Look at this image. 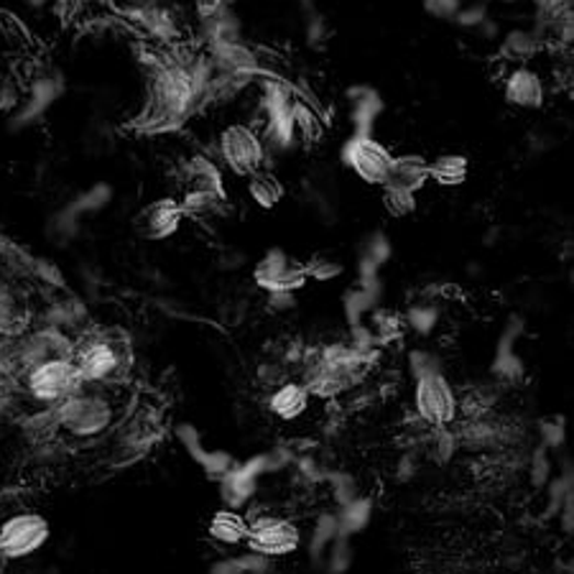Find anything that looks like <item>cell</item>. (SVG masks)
<instances>
[{
	"label": "cell",
	"mask_w": 574,
	"mask_h": 574,
	"mask_svg": "<svg viewBox=\"0 0 574 574\" xmlns=\"http://www.w3.org/2000/svg\"><path fill=\"white\" fill-rule=\"evenodd\" d=\"M34 325H46L77 337L85 327L92 325V319H90L88 304H85L82 299H77L72 294H65V296L57 294L49 304L42 306V309H36Z\"/></svg>",
	"instance_id": "16"
},
{
	"label": "cell",
	"mask_w": 574,
	"mask_h": 574,
	"mask_svg": "<svg viewBox=\"0 0 574 574\" xmlns=\"http://www.w3.org/2000/svg\"><path fill=\"white\" fill-rule=\"evenodd\" d=\"M340 537V524H337V514H322L314 524V529L309 533V556L314 564H319L325 560L327 549L333 547V541Z\"/></svg>",
	"instance_id": "29"
},
{
	"label": "cell",
	"mask_w": 574,
	"mask_h": 574,
	"mask_svg": "<svg viewBox=\"0 0 574 574\" xmlns=\"http://www.w3.org/2000/svg\"><path fill=\"white\" fill-rule=\"evenodd\" d=\"M352 100V125L356 133L352 136H373V123L379 121L383 113V100L375 90L371 88H356L350 90Z\"/></svg>",
	"instance_id": "22"
},
{
	"label": "cell",
	"mask_w": 574,
	"mask_h": 574,
	"mask_svg": "<svg viewBox=\"0 0 574 574\" xmlns=\"http://www.w3.org/2000/svg\"><path fill=\"white\" fill-rule=\"evenodd\" d=\"M296 304V294H271L269 306L273 312H289Z\"/></svg>",
	"instance_id": "46"
},
{
	"label": "cell",
	"mask_w": 574,
	"mask_h": 574,
	"mask_svg": "<svg viewBox=\"0 0 574 574\" xmlns=\"http://www.w3.org/2000/svg\"><path fill=\"white\" fill-rule=\"evenodd\" d=\"M177 437H179V442H182L184 450L190 452V458L196 462V465H202V460H204V454H207V450H204L200 431H196L192 424H179Z\"/></svg>",
	"instance_id": "38"
},
{
	"label": "cell",
	"mask_w": 574,
	"mask_h": 574,
	"mask_svg": "<svg viewBox=\"0 0 574 574\" xmlns=\"http://www.w3.org/2000/svg\"><path fill=\"white\" fill-rule=\"evenodd\" d=\"M487 21V5L485 3H473V5H462L460 13L454 15V23H460L462 29H477L480 23Z\"/></svg>",
	"instance_id": "41"
},
{
	"label": "cell",
	"mask_w": 574,
	"mask_h": 574,
	"mask_svg": "<svg viewBox=\"0 0 574 574\" xmlns=\"http://www.w3.org/2000/svg\"><path fill=\"white\" fill-rule=\"evenodd\" d=\"M254 281L258 289L271 296V294H296V291H302L306 284H309V277H306V269L302 261H296L294 256L284 254L281 248H271L269 254L256 263Z\"/></svg>",
	"instance_id": "13"
},
{
	"label": "cell",
	"mask_w": 574,
	"mask_h": 574,
	"mask_svg": "<svg viewBox=\"0 0 574 574\" xmlns=\"http://www.w3.org/2000/svg\"><path fill=\"white\" fill-rule=\"evenodd\" d=\"M325 480L329 483V487H333V495H335V500L340 503V508L345 506V503L356 500L360 495L358 483L348 473H325Z\"/></svg>",
	"instance_id": "37"
},
{
	"label": "cell",
	"mask_w": 574,
	"mask_h": 574,
	"mask_svg": "<svg viewBox=\"0 0 574 574\" xmlns=\"http://www.w3.org/2000/svg\"><path fill=\"white\" fill-rule=\"evenodd\" d=\"M373 518V498H365V495H358L356 500L345 503L337 514V524H340V537L350 539L356 533L365 531V526L371 524Z\"/></svg>",
	"instance_id": "26"
},
{
	"label": "cell",
	"mask_w": 574,
	"mask_h": 574,
	"mask_svg": "<svg viewBox=\"0 0 574 574\" xmlns=\"http://www.w3.org/2000/svg\"><path fill=\"white\" fill-rule=\"evenodd\" d=\"M65 95V77L59 72H36L34 80L29 82L26 92L21 95L19 108L8 117V128L11 131H26L31 125L42 123L44 115L49 113L54 102Z\"/></svg>",
	"instance_id": "11"
},
{
	"label": "cell",
	"mask_w": 574,
	"mask_h": 574,
	"mask_svg": "<svg viewBox=\"0 0 574 574\" xmlns=\"http://www.w3.org/2000/svg\"><path fill=\"white\" fill-rule=\"evenodd\" d=\"M80 371L72 358H52L34 368H29L15 383V404H19V419L34 412L57 408L72 393L82 389Z\"/></svg>",
	"instance_id": "4"
},
{
	"label": "cell",
	"mask_w": 574,
	"mask_h": 574,
	"mask_svg": "<svg viewBox=\"0 0 574 574\" xmlns=\"http://www.w3.org/2000/svg\"><path fill=\"white\" fill-rule=\"evenodd\" d=\"M19 102H21L19 85L0 77V113H13V110L19 108Z\"/></svg>",
	"instance_id": "43"
},
{
	"label": "cell",
	"mask_w": 574,
	"mask_h": 574,
	"mask_svg": "<svg viewBox=\"0 0 574 574\" xmlns=\"http://www.w3.org/2000/svg\"><path fill=\"white\" fill-rule=\"evenodd\" d=\"M266 406H269V412L277 416V419L296 421L309 412L312 393L299 381H281L271 389L269 398H266Z\"/></svg>",
	"instance_id": "17"
},
{
	"label": "cell",
	"mask_w": 574,
	"mask_h": 574,
	"mask_svg": "<svg viewBox=\"0 0 574 574\" xmlns=\"http://www.w3.org/2000/svg\"><path fill=\"white\" fill-rule=\"evenodd\" d=\"M381 360V348H360L352 340H337L317 350H304L299 375L312 398L335 401L363 385Z\"/></svg>",
	"instance_id": "2"
},
{
	"label": "cell",
	"mask_w": 574,
	"mask_h": 574,
	"mask_svg": "<svg viewBox=\"0 0 574 574\" xmlns=\"http://www.w3.org/2000/svg\"><path fill=\"white\" fill-rule=\"evenodd\" d=\"M503 98L518 110H541L547 102V82L529 65H510L503 77Z\"/></svg>",
	"instance_id": "15"
},
{
	"label": "cell",
	"mask_w": 574,
	"mask_h": 574,
	"mask_svg": "<svg viewBox=\"0 0 574 574\" xmlns=\"http://www.w3.org/2000/svg\"><path fill=\"white\" fill-rule=\"evenodd\" d=\"M258 485H261V477L254 473V468L248 462H235L230 473L220 480V498H223L225 508L240 510L254 500Z\"/></svg>",
	"instance_id": "19"
},
{
	"label": "cell",
	"mask_w": 574,
	"mask_h": 574,
	"mask_svg": "<svg viewBox=\"0 0 574 574\" xmlns=\"http://www.w3.org/2000/svg\"><path fill=\"white\" fill-rule=\"evenodd\" d=\"M207 574H246V567H243L240 554L238 556H225V560L212 564Z\"/></svg>",
	"instance_id": "45"
},
{
	"label": "cell",
	"mask_w": 574,
	"mask_h": 574,
	"mask_svg": "<svg viewBox=\"0 0 574 574\" xmlns=\"http://www.w3.org/2000/svg\"><path fill=\"white\" fill-rule=\"evenodd\" d=\"M541 444H544V450H560L567 442V427H564V419H549V421H541Z\"/></svg>",
	"instance_id": "39"
},
{
	"label": "cell",
	"mask_w": 574,
	"mask_h": 574,
	"mask_svg": "<svg viewBox=\"0 0 574 574\" xmlns=\"http://www.w3.org/2000/svg\"><path fill=\"white\" fill-rule=\"evenodd\" d=\"M340 159L360 182L371 187H383L389 182L393 154L389 151V146H383L373 136H350L348 144L342 146Z\"/></svg>",
	"instance_id": "12"
},
{
	"label": "cell",
	"mask_w": 574,
	"mask_h": 574,
	"mask_svg": "<svg viewBox=\"0 0 574 574\" xmlns=\"http://www.w3.org/2000/svg\"><path fill=\"white\" fill-rule=\"evenodd\" d=\"M541 44L533 31L526 29H514L508 31L506 38L500 44V57L508 61V65H529V61L537 57L541 52Z\"/></svg>",
	"instance_id": "23"
},
{
	"label": "cell",
	"mask_w": 574,
	"mask_h": 574,
	"mask_svg": "<svg viewBox=\"0 0 574 574\" xmlns=\"http://www.w3.org/2000/svg\"><path fill=\"white\" fill-rule=\"evenodd\" d=\"M179 184H182L184 192H212V194L227 196L223 171H220L217 164L207 159L204 154H196L182 164Z\"/></svg>",
	"instance_id": "18"
},
{
	"label": "cell",
	"mask_w": 574,
	"mask_h": 574,
	"mask_svg": "<svg viewBox=\"0 0 574 574\" xmlns=\"http://www.w3.org/2000/svg\"><path fill=\"white\" fill-rule=\"evenodd\" d=\"M235 462L238 460L223 450H207V454H204V460H202V470L210 480L220 483V480H223L235 468Z\"/></svg>",
	"instance_id": "36"
},
{
	"label": "cell",
	"mask_w": 574,
	"mask_h": 574,
	"mask_svg": "<svg viewBox=\"0 0 574 574\" xmlns=\"http://www.w3.org/2000/svg\"><path fill=\"white\" fill-rule=\"evenodd\" d=\"M549 473H552V462H549L547 450H544V447H541V450L533 452V458H531L533 485H544V483H549Z\"/></svg>",
	"instance_id": "44"
},
{
	"label": "cell",
	"mask_w": 574,
	"mask_h": 574,
	"mask_svg": "<svg viewBox=\"0 0 574 574\" xmlns=\"http://www.w3.org/2000/svg\"><path fill=\"white\" fill-rule=\"evenodd\" d=\"M182 212L184 217L192 220H210L223 215L227 207V196L212 194V192H182Z\"/></svg>",
	"instance_id": "27"
},
{
	"label": "cell",
	"mask_w": 574,
	"mask_h": 574,
	"mask_svg": "<svg viewBox=\"0 0 574 574\" xmlns=\"http://www.w3.org/2000/svg\"><path fill=\"white\" fill-rule=\"evenodd\" d=\"M404 322H406V327L416 329L419 335H429L439 322V309L435 304H416L406 312Z\"/></svg>",
	"instance_id": "35"
},
{
	"label": "cell",
	"mask_w": 574,
	"mask_h": 574,
	"mask_svg": "<svg viewBox=\"0 0 574 574\" xmlns=\"http://www.w3.org/2000/svg\"><path fill=\"white\" fill-rule=\"evenodd\" d=\"M220 159L235 177H250L256 171L266 169V154L263 138L254 125L233 123L220 133Z\"/></svg>",
	"instance_id": "9"
},
{
	"label": "cell",
	"mask_w": 574,
	"mask_h": 574,
	"mask_svg": "<svg viewBox=\"0 0 574 574\" xmlns=\"http://www.w3.org/2000/svg\"><path fill=\"white\" fill-rule=\"evenodd\" d=\"M424 11H427L431 19L439 21H454V15L460 13V8L465 5L462 0H421Z\"/></svg>",
	"instance_id": "40"
},
{
	"label": "cell",
	"mask_w": 574,
	"mask_h": 574,
	"mask_svg": "<svg viewBox=\"0 0 574 574\" xmlns=\"http://www.w3.org/2000/svg\"><path fill=\"white\" fill-rule=\"evenodd\" d=\"M291 115H294V128H296V140L302 144H314L322 136V123L314 110L306 102L294 100L291 102Z\"/></svg>",
	"instance_id": "31"
},
{
	"label": "cell",
	"mask_w": 574,
	"mask_h": 574,
	"mask_svg": "<svg viewBox=\"0 0 574 574\" xmlns=\"http://www.w3.org/2000/svg\"><path fill=\"white\" fill-rule=\"evenodd\" d=\"M182 220L184 212L177 196H161V200H154L148 202L146 207H140L136 217V233L146 240L161 243L179 233Z\"/></svg>",
	"instance_id": "14"
},
{
	"label": "cell",
	"mask_w": 574,
	"mask_h": 574,
	"mask_svg": "<svg viewBox=\"0 0 574 574\" xmlns=\"http://www.w3.org/2000/svg\"><path fill=\"white\" fill-rule=\"evenodd\" d=\"M210 539H215L223 547H238L246 544L248 539V516L240 510L220 508L217 514H212L207 524Z\"/></svg>",
	"instance_id": "21"
},
{
	"label": "cell",
	"mask_w": 574,
	"mask_h": 574,
	"mask_svg": "<svg viewBox=\"0 0 574 574\" xmlns=\"http://www.w3.org/2000/svg\"><path fill=\"white\" fill-rule=\"evenodd\" d=\"M113 187H110L108 182H98L88 187V190L80 192L77 196H72V200L67 202V207L75 212L77 217H88V215H95V212H102L108 207L110 202H113Z\"/></svg>",
	"instance_id": "28"
},
{
	"label": "cell",
	"mask_w": 574,
	"mask_h": 574,
	"mask_svg": "<svg viewBox=\"0 0 574 574\" xmlns=\"http://www.w3.org/2000/svg\"><path fill=\"white\" fill-rule=\"evenodd\" d=\"M80 230H82V217H77L67 204L54 212L49 223H46V235H49L54 246H69V243L80 238Z\"/></svg>",
	"instance_id": "30"
},
{
	"label": "cell",
	"mask_w": 574,
	"mask_h": 574,
	"mask_svg": "<svg viewBox=\"0 0 574 574\" xmlns=\"http://www.w3.org/2000/svg\"><path fill=\"white\" fill-rule=\"evenodd\" d=\"M352 564V547H350V539L345 537H337L333 541V547L327 549L325 560H322V570L327 574H345L350 570Z\"/></svg>",
	"instance_id": "32"
},
{
	"label": "cell",
	"mask_w": 574,
	"mask_h": 574,
	"mask_svg": "<svg viewBox=\"0 0 574 574\" xmlns=\"http://www.w3.org/2000/svg\"><path fill=\"white\" fill-rule=\"evenodd\" d=\"M133 408L128 385H88L52 408L54 435L49 447L82 450L102 442L121 427Z\"/></svg>",
	"instance_id": "1"
},
{
	"label": "cell",
	"mask_w": 574,
	"mask_h": 574,
	"mask_svg": "<svg viewBox=\"0 0 574 574\" xmlns=\"http://www.w3.org/2000/svg\"><path fill=\"white\" fill-rule=\"evenodd\" d=\"M117 13L131 26L144 31L154 44L175 46L187 42V26L182 15L167 0H123Z\"/></svg>",
	"instance_id": "5"
},
{
	"label": "cell",
	"mask_w": 574,
	"mask_h": 574,
	"mask_svg": "<svg viewBox=\"0 0 574 574\" xmlns=\"http://www.w3.org/2000/svg\"><path fill=\"white\" fill-rule=\"evenodd\" d=\"M408 363H412L414 379H421V375H427V373L442 371V368H439V360H437L435 356H429L427 350H416V352H412V358H408Z\"/></svg>",
	"instance_id": "42"
},
{
	"label": "cell",
	"mask_w": 574,
	"mask_h": 574,
	"mask_svg": "<svg viewBox=\"0 0 574 574\" xmlns=\"http://www.w3.org/2000/svg\"><path fill=\"white\" fill-rule=\"evenodd\" d=\"M248 552H256L266 560L289 556L302 547V531L284 516H248Z\"/></svg>",
	"instance_id": "10"
},
{
	"label": "cell",
	"mask_w": 574,
	"mask_h": 574,
	"mask_svg": "<svg viewBox=\"0 0 574 574\" xmlns=\"http://www.w3.org/2000/svg\"><path fill=\"white\" fill-rule=\"evenodd\" d=\"M427 182H429V161L419 154H401V156H393L389 182H385L383 187H393V190L419 194L424 187H427Z\"/></svg>",
	"instance_id": "20"
},
{
	"label": "cell",
	"mask_w": 574,
	"mask_h": 574,
	"mask_svg": "<svg viewBox=\"0 0 574 574\" xmlns=\"http://www.w3.org/2000/svg\"><path fill=\"white\" fill-rule=\"evenodd\" d=\"M0 564H3V556H0Z\"/></svg>",
	"instance_id": "49"
},
{
	"label": "cell",
	"mask_w": 574,
	"mask_h": 574,
	"mask_svg": "<svg viewBox=\"0 0 574 574\" xmlns=\"http://www.w3.org/2000/svg\"><path fill=\"white\" fill-rule=\"evenodd\" d=\"M291 90L281 77L263 80L261 117H263V146L266 154H286L296 146L294 115H291Z\"/></svg>",
	"instance_id": "6"
},
{
	"label": "cell",
	"mask_w": 574,
	"mask_h": 574,
	"mask_svg": "<svg viewBox=\"0 0 574 574\" xmlns=\"http://www.w3.org/2000/svg\"><path fill=\"white\" fill-rule=\"evenodd\" d=\"M75 365L88 385H128L136 352L123 327L88 325L75 337Z\"/></svg>",
	"instance_id": "3"
},
{
	"label": "cell",
	"mask_w": 574,
	"mask_h": 574,
	"mask_svg": "<svg viewBox=\"0 0 574 574\" xmlns=\"http://www.w3.org/2000/svg\"><path fill=\"white\" fill-rule=\"evenodd\" d=\"M383 207L391 217H408L414 215L419 202H416V194L404 192V190H393V187H383Z\"/></svg>",
	"instance_id": "33"
},
{
	"label": "cell",
	"mask_w": 574,
	"mask_h": 574,
	"mask_svg": "<svg viewBox=\"0 0 574 574\" xmlns=\"http://www.w3.org/2000/svg\"><path fill=\"white\" fill-rule=\"evenodd\" d=\"M23 3H26L29 8H34V11H42V8L49 5L52 0H23Z\"/></svg>",
	"instance_id": "47"
},
{
	"label": "cell",
	"mask_w": 574,
	"mask_h": 574,
	"mask_svg": "<svg viewBox=\"0 0 574 574\" xmlns=\"http://www.w3.org/2000/svg\"><path fill=\"white\" fill-rule=\"evenodd\" d=\"M52 539V524L38 510H15L0 521V556L23 562L42 552Z\"/></svg>",
	"instance_id": "7"
},
{
	"label": "cell",
	"mask_w": 574,
	"mask_h": 574,
	"mask_svg": "<svg viewBox=\"0 0 574 574\" xmlns=\"http://www.w3.org/2000/svg\"><path fill=\"white\" fill-rule=\"evenodd\" d=\"M304 269H306V277H309V281H325V284L340 279L345 273V266L333 256H312L309 261L304 263Z\"/></svg>",
	"instance_id": "34"
},
{
	"label": "cell",
	"mask_w": 574,
	"mask_h": 574,
	"mask_svg": "<svg viewBox=\"0 0 574 574\" xmlns=\"http://www.w3.org/2000/svg\"><path fill=\"white\" fill-rule=\"evenodd\" d=\"M503 3H518V0H503Z\"/></svg>",
	"instance_id": "48"
},
{
	"label": "cell",
	"mask_w": 574,
	"mask_h": 574,
	"mask_svg": "<svg viewBox=\"0 0 574 574\" xmlns=\"http://www.w3.org/2000/svg\"><path fill=\"white\" fill-rule=\"evenodd\" d=\"M468 175H470V164H468V156L462 154H444L439 156V159L429 161V182H435L439 187H462L468 182Z\"/></svg>",
	"instance_id": "24"
},
{
	"label": "cell",
	"mask_w": 574,
	"mask_h": 574,
	"mask_svg": "<svg viewBox=\"0 0 574 574\" xmlns=\"http://www.w3.org/2000/svg\"><path fill=\"white\" fill-rule=\"evenodd\" d=\"M248 194L261 210H273L279 207V202L284 200V182L273 175L269 169L256 171V175L248 177Z\"/></svg>",
	"instance_id": "25"
},
{
	"label": "cell",
	"mask_w": 574,
	"mask_h": 574,
	"mask_svg": "<svg viewBox=\"0 0 574 574\" xmlns=\"http://www.w3.org/2000/svg\"><path fill=\"white\" fill-rule=\"evenodd\" d=\"M414 408L424 427L442 429L460 416V396L442 371L416 379Z\"/></svg>",
	"instance_id": "8"
}]
</instances>
